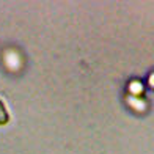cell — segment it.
Here are the masks:
<instances>
[{"label":"cell","instance_id":"cell-1","mask_svg":"<svg viewBox=\"0 0 154 154\" xmlns=\"http://www.w3.org/2000/svg\"><path fill=\"white\" fill-rule=\"evenodd\" d=\"M8 123H10V115H8V112H6L3 101L0 99V126H5Z\"/></svg>","mask_w":154,"mask_h":154}]
</instances>
